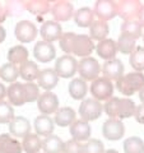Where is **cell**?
<instances>
[{"label": "cell", "mask_w": 144, "mask_h": 153, "mask_svg": "<svg viewBox=\"0 0 144 153\" xmlns=\"http://www.w3.org/2000/svg\"><path fill=\"white\" fill-rule=\"evenodd\" d=\"M93 13L96 17H98V21L107 22L117 16L116 1H112V0H98L94 4Z\"/></svg>", "instance_id": "9c48e42d"}, {"label": "cell", "mask_w": 144, "mask_h": 153, "mask_svg": "<svg viewBox=\"0 0 144 153\" xmlns=\"http://www.w3.org/2000/svg\"><path fill=\"white\" fill-rule=\"evenodd\" d=\"M137 21H138L139 25H140V27H144V5L142 7L140 12H139V16L137 18Z\"/></svg>", "instance_id": "f6af8a7d"}, {"label": "cell", "mask_w": 144, "mask_h": 153, "mask_svg": "<svg viewBox=\"0 0 144 153\" xmlns=\"http://www.w3.org/2000/svg\"><path fill=\"white\" fill-rule=\"evenodd\" d=\"M75 35L76 33L66 32V33H63V36L60 38V49L64 52H66V55L71 54V51H73V42H74Z\"/></svg>", "instance_id": "ab89813d"}, {"label": "cell", "mask_w": 144, "mask_h": 153, "mask_svg": "<svg viewBox=\"0 0 144 153\" xmlns=\"http://www.w3.org/2000/svg\"><path fill=\"white\" fill-rule=\"evenodd\" d=\"M42 149L45 153H63L64 142L55 134H50L42 140Z\"/></svg>", "instance_id": "d4e9b609"}, {"label": "cell", "mask_w": 144, "mask_h": 153, "mask_svg": "<svg viewBox=\"0 0 144 153\" xmlns=\"http://www.w3.org/2000/svg\"><path fill=\"white\" fill-rule=\"evenodd\" d=\"M22 148H23V151L27 153H38L42 148V142L37 134L30 133L28 135L23 138Z\"/></svg>", "instance_id": "4dcf8cb0"}, {"label": "cell", "mask_w": 144, "mask_h": 153, "mask_svg": "<svg viewBox=\"0 0 144 153\" xmlns=\"http://www.w3.org/2000/svg\"><path fill=\"white\" fill-rule=\"evenodd\" d=\"M70 135L74 140L78 142H87L91 138V126L84 120H75L70 125Z\"/></svg>", "instance_id": "ac0fdd59"}, {"label": "cell", "mask_w": 144, "mask_h": 153, "mask_svg": "<svg viewBox=\"0 0 144 153\" xmlns=\"http://www.w3.org/2000/svg\"><path fill=\"white\" fill-rule=\"evenodd\" d=\"M74 22L79 27H89L94 22V13L91 8L83 7L74 13Z\"/></svg>", "instance_id": "484cf974"}, {"label": "cell", "mask_w": 144, "mask_h": 153, "mask_svg": "<svg viewBox=\"0 0 144 153\" xmlns=\"http://www.w3.org/2000/svg\"><path fill=\"white\" fill-rule=\"evenodd\" d=\"M143 40H144V35H143Z\"/></svg>", "instance_id": "f907efd6"}, {"label": "cell", "mask_w": 144, "mask_h": 153, "mask_svg": "<svg viewBox=\"0 0 144 153\" xmlns=\"http://www.w3.org/2000/svg\"><path fill=\"white\" fill-rule=\"evenodd\" d=\"M87 83L82 78H74L69 83V94L74 100H83L87 94Z\"/></svg>", "instance_id": "f546056e"}, {"label": "cell", "mask_w": 144, "mask_h": 153, "mask_svg": "<svg viewBox=\"0 0 144 153\" xmlns=\"http://www.w3.org/2000/svg\"><path fill=\"white\" fill-rule=\"evenodd\" d=\"M129 63L138 73L144 70V47L137 46L134 49V51L130 54V57H129Z\"/></svg>", "instance_id": "836d02e7"}, {"label": "cell", "mask_w": 144, "mask_h": 153, "mask_svg": "<svg viewBox=\"0 0 144 153\" xmlns=\"http://www.w3.org/2000/svg\"><path fill=\"white\" fill-rule=\"evenodd\" d=\"M125 153H144V142L139 137H130L124 140Z\"/></svg>", "instance_id": "d590c367"}, {"label": "cell", "mask_w": 144, "mask_h": 153, "mask_svg": "<svg viewBox=\"0 0 144 153\" xmlns=\"http://www.w3.org/2000/svg\"><path fill=\"white\" fill-rule=\"evenodd\" d=\"M38 153H40V152H38Z\"/></svg>", "instance_id": "816d5d0a"}, {"label": "cell", "mask_w": 144, "mask_h": 153, "mask_svg": "<svg viewBox=\"0 0 144 153\" xmlns=\"http://www.w3.org/2000/svg\"><path fill=\"white\" fill-rule=\"evenodd\" d=\"M108 32H110V28L106 22L94 21L89 26V37L92 38V41L96 40L101 42V41L106 40V37L108 36Z\"/></svg>", "instance_id": "cb8c5ba5"}, {"label": "cell", "mask_w": 144, "mask_h": 153, "mask_svg": "<svg viewBox=\"0 0 144 153\" xmlns=\"http://www.w3.org/2000/svg\"><path fill=\"white\" fill-rule=\"evenodd\" d=\"M114 84L111 80H108L106 78H97L94 79L92 84H91V94L94 100L97 101H107L112 97L114 94Z\"/></svg>", "instance_id": "3957f363"}, {"label": "cell", "mask_w": 144, "mask_h": 153, "mask_svg": "<svg viewBox=\"0 0 144 153\" xmlns=\"http://www.w3.org/2000/svg\"><path fill=\"white\" fill-rule=\"evenodd\" d=\"M7 17H8L7 8H5V7H3V5H0V23H3L4 21H5Z\"/></svg>", "instance_id": "ee69618b"}, {"label": "cell", "mask_w": 144, "mask_h": 153, "mask_svg": "<svg viewBox=\"0 0 144 153\" xmlns=\"http://www.w3.org/2000/svg\"><path fill=\"white\" fill-rule=\"evenodd\" d=\"M19 75L21 78H23L26 82H33L35 79H37L38 76V66L35 61H31V60H27L26 63H23L21 66H19Z\"/></svg>", "instance_id": "83f0119b"}, {"label": "cell", "mask_w": 144, "mask_h": 153, "mask_svg": "<svg viewBox=\"0 0 144 153\" xmlns=\"http://www.w3.org/2000/svg\"><path fill=\"white\" fill-rule=\"evenodd\" d=\"M75 121V111L71 107H60L55 114V123L59 126H69Z\"/></svg>", "instance_id": "4316f807"}, {"label": "cell", "mask_w": 144, "mask_h": 153, "mask_svg": "<svg viewBox=\"0 0 144 153\" xmlns=\"http://www.w3.org/2000/svg\"><path fill=\"white\" fill-rule=\"evenodd\" d=\"M63 153H83V144L78 140L70 139L64 143Z\"/></svg>", "instance_id": "b9f144b4"}, {"label": "cell", "mask_w": 144, "mask_h": 153, "mask_svg": "<svg viewBox=\"0 0 144 153\" xmlns=\"http://www.w3.org/2000/svg\"><path fill=\"white\" fill-rule=\"evenodd\" d=\"M121 33L133 37L137 40L142 36V27L138 23V21H124L121 25Z\"/></svg>", "instance_id": "8d00e7d4"}, {"label": "cell", "mask_w": 144, "mask_h": 153, "mask_svg": "<svg viewBox=\"0 0 144 153\" xmlns=\"http://www.w3.org/2000/svg\"><path fill=\"white\" fill-rule=\"evenodd\" d=\"M96 49V46L93 44L92 38L87 35H75L74 42H73V51L71 54H75L76 56L88 57L92 51Z\"/></svg>", "instance_id": "30bf717a"}, {"label": "cell", "mask_w": 144, "mask_h": 153, "mask_svg": "<svg viewBox=\"0 0 144 153\" xmlns=\"http://www.w3.org/2000/svg\"><path fill=\"white\" fill-rule=\"evenodd\" d=\"M55 73L57 76L61 78H71L78 71V61L75 60L74 56L71 55H64L60 56L55 63Z\"/></svg>", "instance_id": "5b68a950"}, {"label": "cell", "mask_w": 144, "mask_h": 153, "mask_svg": "<svg viewBox=\"0 0 144 153\" xmlns=\"http://www.w3.org/2000/svg\"><path fill=\"white\" fill-rule=\"evenodd\" d=\"M18 76H19V69L12 63H7L0 68V78H1L4 82L16 83Z\"/></svg>", "instance_id": "d6a6232c"}, {"label": "cell", "mask_w": 144, "mask_h": 153, "mask_svg": "<svg viewBox=\"0 0 144 153\" xmlns=\"http://www.w3.org/2000/svg\"><path fill=\"white\" fill-rule=\"evenodd\" d=\"M5 36H7L5 30H4L3 26H0V42H3L4 40H5Z\"/></svg>", "instance_id": "7dc6e473"}, {"label": "cell", "mask_w": 144, "mask_h": 153, "mask_svg": "<svg viewBox=\"0 0 144 153\" xmlns=\"http://www.w3.org/2000/svg\"><path fill=\"white\" fill-rule=\"evenodd\" d=\"M26 9L35 16H44L51 12V4L46 0H32L26 3Z\"/></svg>", "instance_id": "1f68e13d"}, {"label": "cell", "mask_w": 144, "mask_h": 153, "mask_svg": "<svg viewBox=\"0 0 144 153\" xmlns=\"http://www.w3.org/2000/svg\"><path fill=\"white\" fill-rule=\"evenodd\" d=\"M37 107L42 115H50L59 108V98L52 92H45L37 98Z\"/></svg>", "instance_id": "7c38bea8"}, {"label": "cell", "mask_w": 144, "mask_h": 153, "mask_svg": "<svg viewBox=\"0 0 144 153\" xmlns=\"http://www.w3.org/2000/svg\"><path fill=\"white\" fill-rule=\"evenodd\" d=\"M9 131L17 138H24L31 133V123L24 116H17L9 123Z\"/></svg>", "instance_id": "e0dca14e"}, {"label": "cell", "mask_w": 144, "mask_h": 153, "mask_svg": "<svg viewBox=\"0 0 144 153\" xmlns=\"http://www.w3.org/2000/svg\"><path fill=\"white\" fill-rule=\"evenodd\" d=\"M139 98H140V101L142 103H144V87L139 91Z\"/></svg>", "instance_id": "c3c4849f"}, {"label": "cell", "mask_w": 144, "mask_h": 153, "mask_svg": "<svg viewBox=\"0 0 144 153\" xmlns=\"http://www.w3.org/2000/svg\"><path fill=\"white\" fill-rule=\"evenodd\" d=\"M28 59V50L24 46L18 45V46H13L9 49L8 51V60L9 63H12L14 65H22L23 63H26Z\"/></svg>", "instance_id": "f1b7e54d"}, {"label": "cell", "mask_w": 144, "mask_h": 153, "mask_svg": "<svg viewBox=\"0 0 144 153\" xmlns=\"http://www.w3.org/2000/svg\"><path fill=\"white\" fill-rule=\"evenodd\" d=\"M116 87L120 93L124 96H133L135 92L144 87V74L143 73H129L122 75L116 80Z\"/></svg>", "instance_id": "7a4b0ae2"}, {"label": "cell", "mask_w": 144, "mask_h": 153, "mask_svg": "<svg viewBox=\"0 0 144 153\" xmlns=\"http://www.w3.org/2000/svg\"><path fill=\"white\" fill-rule=\"evenodd\" d=\"M22 144L10 134L0 135V153H22Z\"/></svg>", "instance_id": "7402d4cb"}, {"label": "cell", "mask_w": 144, "mask_h": 153, "mask_svg": "<svg viewBox=\"0 0 144 153\" xmlns=\"http://www.w3.org/2000/svg\"><path fill=\"white\" fill-rule=\"evenodd\" d=\"M37 82L38 87L44 88L46 92H50L52 88L56 87L57 82H59V76H57L54 69H44L38 73Z\"/></svg>", "instance_id": "d6986e66"}, {"label": "cell", "mask_w": 144, "mask_h": 153, "mask_svg": "<svg viewBox=\"0 0 144 153\" xmlns=\"http://www.w3.org/2000/svg\"><path fill=\"white\" fill-rule=\"evenodd\" d=\"M116 45H117V50L121 52V54H126V55H130L134 51V49L137 47L135 40H134L133 37L125 35V33H121V35H120Z\"/></svg>", "instance_id": "e575fe53"}, {"label": "cell", "mask_w": 144, "mask_h": 153, "mask_svg": "<svg viewBox=\"0 0 144 153\" xmlns=\"http://www.w3.org/2000/svg\"><path fill=\"white\" fill-rule=\"evenodd\" d=\"M105 146L99 139H88L83 144V153H103Z\"/></svg>", "instance_id": "60d3db41"}, {"label": "cell", "mask_w": 144, "mask_h": 153, "mask_svg": "<svg viewBox=\"0 0 144 153\" xmlns=\"http://www.w3.org/2000/svg\"><path fill=\"white\" fill-rule=\"evenodd\" d=\"M142 7H143L142 3L137 1V0H122V1H116L117 16L121 17L124 21H137Z\"/></svg>", "instance_id": "52a82bcc"}, {"label": "cell", "mask_w": 144, "mask_h": 153, "mask_svg": "<svg viewBox=\"0 0 144 153\" xmlns=\"http://www.w3.org/2000/svg\"><path fill=\"white\" fill-rule=\"evenodd\" d=\"M5 96H7V88L3 83H0V101H3Z\"/></svg>", "instance_id": "bcb514c9"}, {"label": "cell", "mask_w": 144, "mask_h": 153, "mask_svg": "<svg viewBox=\"0 0 144 153\" xmlns=\"http://www.w3.org/2000/svg\"><path fill=\"white\" fill-rule=\"evenodd\" d=\"M23 92H24L26 103L37 101V98L40 97V88H38V85L35 84L33 82H27V83L23 84Z\"/></svg>", "instance_id": "74e56055"}, {"label": "cell", "mask_w": 144, "mask_h": 153, "mask_svg": "<svg viewBox=\"0 0 144 153\" xmlns=\"http://www.w3.org/2000/svg\"><path fill=\"white\" fill-rule=\"evenodd\" d=\"M103 111V106L99 101L94 98H85L82 101L79 106V115L82 120L84 121H93L97 120L101 116V114Z\"/></svg>", "instance_id": "277c9868"}, {"label": "cell", "mask_w": 144, "mask_h": 153, "mask_svg": "<svg viewBox=\"0 0 144 153\" xmlns=\"http://www.w3.org/2000/svg\"><path fill=\"white\" fill-rule=\"evenodd\" d=\"M40 33H41L42 40L52 44L54 41H57L61 38V36H63V30H61V26L57 22L46 21L44 25L41 26Z\"/></svg>", "instance_id": "9a60e30c"}, {"label": "cell", "mask_w": 144, "mask_h": 153, "mask_svg": "<svg viewBox=\"0 0 144 153\" xmlns=\"http://www.w3.org/2000/svg\"><path fill=\"white\" fill-rule=\"evenodd\" d=\"M103 153H119L116 149H108V151H105Z\"/></svg>", "instance_id": "681fc988"}, {"label": "cell", "mask_w": 144, "mask_h": 153, "mask_svg": "<svg viewBox=\"0 0 144 153\" xmlns=\"http://www.w3.org/2000/svg\"><path fill=\"white\" fill-rule=\"evenodd\" d=\"M125 134V126L121 120L110 117L102 125V135L108 140H120Z\"/></svg>", "instance_id": "ba28073f"}, {"label": "cell", "mask_w": 144, "mask_h": 153, "mask_svg": "<svg viewBox=\"0 0 144 153\" xmlns=\"http://www.w3.org/2000/svg\"><path fill=\"white\" fill-rule=\"evenodd\" d=\"M33 55H35L36 60L40 63H49L56 56V50L52 44L46 41H38L35 49H33Z\"/></svg>", "instance_id": "5bb4252c"}, {"label": "cell", "mask_w": 144, "mask_h": 153, "mask_svg": "<svg viewBox=\"0 0 144 153\" xmlns=\"http://www.w3.org/2000/svg\"><path fill=\"white\" fill-rule=\"evenodd\" d=\"M134 116H135V120L139 124H144V103L139 105L135 107V111H134Z\"/></svg>", "instance_id": "7bdbcfd3"}, {"label": "cell", "mask_w": 144, "mask_h": 153, "mask_svg": "<svg viewBox=\"0 0 144 153\" xmlns=\"http://www.w3.org/2000/svg\"><path fill=\"white\" fill-rule=\"evenodd\" d=\"M51 14L56 22H66L74 16V7L70 1H56L51 7Z\"/></svg>", "instance_id": "4fadbf2b"}, {"label": "cell", "mask_w": 144, "mask_h": 153, "mask_svg": "<svg viewBox=\"0 0 144 153\" xmlns=\"http://www.w3.org/2000/svg\"><path fill=\"white\" fill-rule=\"evenodd\" d=\"M14 119V108L7 101H0V124H9Z\"/></svg>", "instance_id": "f35d334b"}, {"label": "cell", "mask_w": 144, "mask_h": 153, "mask_svg": "<svg viewBox=\"0 0 144 153\" xmlns=\"http://www.w3.org/2000/svg\"><path fill=\"white\" fill-rule=\"evenodd\" d=\"M78 73L83 80H94L101 73V65L94 57H83L78 63Z\"/></svg>", "instance_id": "8992f818"}, {"label": "cell", "mask_w": 144, "mask_h": 153, "mask_svg": "<svg viewBox=\"0 0 144 153\" xmlns=\"http://www.w3.org/2000/svg\"><path fill=\"white\" fill-rule=\"evenodd\" d=\"M7 96L9 100V103L13 106H22L26 103L24 92H23V84L22 83H13L10 87L7 89Z\"/></svg>", "instance_id": "603a6c76"}, {"label": "cell", "mask_w": 144, "mask_h": 153, "mask_svg": "<svg viewBox=\"0 0 144 153\" xmlns=\"http://www.w3.org/2000/svg\"><path fill=\"white\" fill-rule=\"evenodd\" d=\"M135 103L130 98L111 97L105 103L103 110L110 117L122 120V119L131 117L135 111Z\"/></svg>", "instance_id": "6da1fadb"}, {"label": "cell", "mask_w": 144, "mask_h": 153, "mask_svg": "<svg viewBox=\"0 0 144 153\" xmlns=\"http://www.w3.org/2000/svg\"><path fill=\"white\" fill-rule=\"evenodd\" d=\"M96 51L99 57H102L105 60H111L115 59V56L117 54V45L116 42L111 38H106V40L98 42V45L96 46Z\"/></svg>", "instance_id": "ffe728a7"}, {"label": "cell", "mask_w": 144, "mask_h": 153, "mask_svg": "<svg viewBox=\"0 0 144 153\" xmlns=\"http://www.w3.org/2000/svg\"><path fill=\"white\" fill-rule=\"evenodd\" d=\"M33 128L37 133V135H42V137H47L52 134L54 131V120L49 116V115H40L35 119L33 123Z\"/></svg>", "instance_id": "44dd1931"}, {"label": "cell", "mask_w": 144, "mask_h": 153, "mask_svg": "<svg viewBox=\"0 0 144 153\" xmlns=\"http://www.w3.org/2000/svg\"><path fill=\"white\" fill-rule=\"evenodd\" d=\"M14 33H16V37L18 41L23 42V44H28V42H31L36 38L37 27L35 26V23H32L30 21H21L17 23Z\"/></svg>", "instance_id": "8fae6325"}, {"label": "cell", "mask_w": 144, "mask_h": 153, "mask_svg": "<svg viewBox=\"0 0 144 153\" xmlns=\"http://www.w3.org/2000/svg\"><path fill=\"white\" fill-rule=\"evenodd\" d=\"M102 73L103 78H106L108 80H117L120 76H122L124 74V64L120 59H111L105 61V64L102 65Z\"/></svg>", "instance_id": "2e32d148"}]
</instances>
